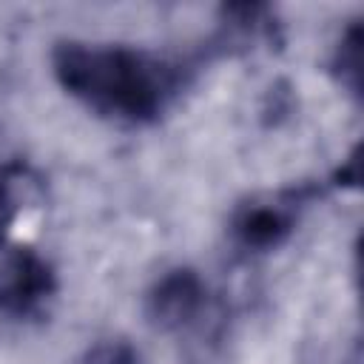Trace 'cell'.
<instances>
[{"mask_svg": "<svg viewBox=\"0 0 364 364\" xmlns=\"http://www.w3.org/2000/svg\"><path fill=\"white\" fill-rule=\"evenodd\" d=\"M54 74L88 105L125 119L154 117L171 85L168 71L151 57L85 43H63L54 51Z\"/></svg>", "mask_w": 364, "mask_h": 364, "instance_id": "obj_1", "label": "cell"}, {"mask_svg": "<svg viewBox=\"0 0 364 364\" xmlns=\"http://www.w3.org/2000/svg\"><path fill=\"white\" fill-rule=\"evenodd\" d=\"M205 301V287H202V279L188 270V267H179V270H171L165 273L156 287L151 290L148 296V316L156 327L162 330H176V327H185L202 307Z\"/></svg>", "mask_w": 364, "mask_h": 364, "instance_id": "obj_2", "label": "cell"}, {"mask_svg": "<svg viewBox=\"0 0 364 364\" xmlns=\"http://www.w3.org/2000/svg\"><path fill=\"white\" fill-rule=\"evenodd\" d=\"M54 287L48 264L31 250H14L0 264V310L26 313Z\"/></svg>", "mask_w": 364, "mask_h": 364, "instance_id": "obj_3", "label": "cell"}, {"mask_svg": "<svg viewBox=\"0 0 364 364\" xmlns=\"http://www.w3.org/2000/svg\"><path fill=\"white\" fill-rule=\"evenodd\" d=\"M290 230V219L279 208H253L239 219V236L253 247L279 245Z\"/></svg>", "mask_w": 364, "mask_h": 364, "instance_id": "obj_4", "label": "cell"}, {"mask_svg": "<svg viewBox=\"0 0 364 364\" xmlns=\"http://www.w3.org/2000/svg\"><path fill=\"white\" fill-rule=\"evenodd\" d=\"M134 350L125 341H102L97 347H91L82 358H77L74 364H134Z\"/></svg>", "mask_w": 364, "mask_h": 364, "instance_id": "obj_5", "label": "cell"}, {"mask_svg": "<svg viewBox=\"0 0 364 364\" xmlns=\"http://www.w3.org/2000/svg\"><path fill=\"white\" fill-rule=\"evenodd\" d=\"M14 196H11V179L0 171V242H3V233H6V228L11 225V219H14Z\"/></svg>", "mask_w": 364, "mask_h": 364, "instance_id": "obj_6", "label": "cell"}]
</instances>
